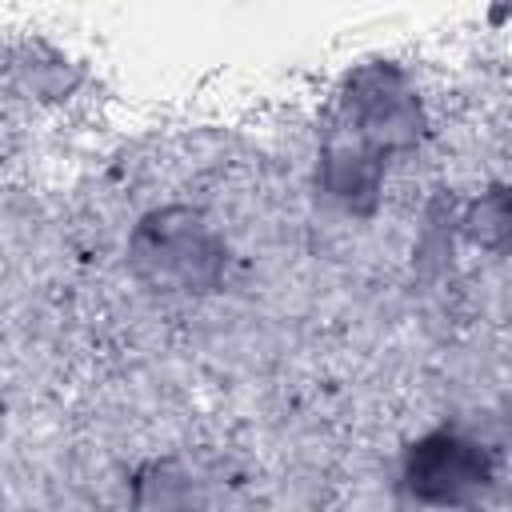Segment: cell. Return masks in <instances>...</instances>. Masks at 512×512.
I'll list each match as a JSON object with an SVG mask.
<instances>
[{
  "mask_svg": "<svg viewBox=\"0 0 512 512\" xmlns=\"http://www.w3.org/2000/svg\"><path fill=\"white\" fill-rule=\"evenodd\" d=\"M408 476H412V488H420L424 496L456 500L464 484L484 480V460L472 452V444H460L452 436H432L412 452Z\"/></svg>",
  "mask_w": 512,
  "mask_h": 512,
  "instance_id": "6da1fadb",
  "label": "cell"
}]
</instances>
